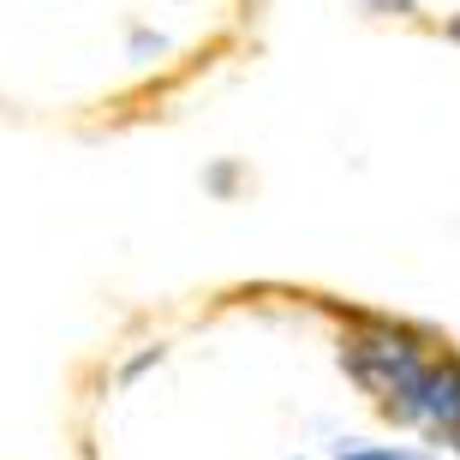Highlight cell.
I'll use <instances>...</instances> for the list:
<instances>
[{
    "label": "cell",
    "instance_id": "6da1fadb",
    "mask_svg": "<svg viewBox=\"0 0 460 460\" xmlns=\"http://www.w3.org/2000/svg\"><path fill=\"white\" fill-rule=\"evenodd\" d=\"M425 419L437 430H448L460 448V358H437L425 371Z\"/></svg>",
    "mask_w": 460,
    "mask_h": 460
},
{
    "label": "cell",
    "instance_id": "7a4b0ae2",
    "mask_svg": "<svg viewBox=\"0 0 460 460\" xmlns=\"http://www.w3.org/2000/svg\"><path fill=\"white\" fill-rule=\"evenodd\" d=\"M347 460H425V455H412V448H358Z\"/></svg>",
    "mask_w": 460,
    "mask_h": 460
}]
</instances>
